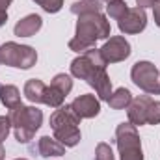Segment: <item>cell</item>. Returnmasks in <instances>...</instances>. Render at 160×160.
<instances>
[{
	"mask_svg": "<svg viewBox=\"0 0 160 160\" xmlns=\"http://www.w3.org/2000/svg\"><path fill=\"white\" fill-rule=\"evenodd\" d=\"M71 75L80 80H86L99 95L101 101H108L112 95V80L106 73V65L93 63L86 54H80L71 62Z\"/></svg>",
	"mask_w": 160,
	"mask_h": 160,
	"instance_id": "1",
	"label": "cell"
},
{
	"mask_svg": "<svg viewBox=\"0 0 160 160\" xmlns=\"http://www.w3.org/2000/svg\"><path fill=\"white\" fill-rule=\"evenodd\" d=\"M78 125H80V118L75 114L71 104L69 106L62 104L50 116V128L54 132V138L60 143H63L65 147H75L80 142L82 134H80Z\"/></svg>",
	"mask_w": 160,
	"mask_h": 160,
	"instance_id": "2",
	"label": "cell"
},
{
	"mask_svg": "<svg viewBox=\"0 0 160 160\" xmlns=\"http://www.w3.org/2000/svg\"><path fill=\"white\" fill-rule=\"evenodd\" d=\"M11 127L15 130V138L19 143H28L34 134L39 130L41 123H43V112L36 106H17L11 110L9 114Z\"/></svg>",
	"mask_w": 160,
	"mask_h": 160,
	"instance_id": "3",
	"label": "cell"
},
{
	"mask_svg": "<svg viewBox=\"0 0 160 160\" xmlns=\"http://www.w3.org/2000/svg\"><path fill=\"white\" fill-rule=\"evenodd\" d=\"M38 62L36 48L28 45H19L15 41H8L0 47V63L17 69H30Z\"/></svg>",
	"mask_w": 160,
	"mask_h": 160,
	"instance_id": "4",
	"label": "cell"
},
{
	"mask_svg": "<svg viewBox=\"0 0 160 160\" xmlns=\"http://www.w3.org/2000/svg\"><path fill=\"white\" fill-rule=\"evenodd\" d=\"M116 142H118L121 160H143L140 134H138L136 127L130 121L118 125V128H116Z\"/></svg>",
	"mask_w": 160,
	"mask_h": 160,
	"instance_id": "5",
	"label": "cell"
},
{
	"mask_svg": "<svg viewBox=\"0 0 160 160\" xmlns=\"http://www.w3.org/2000/svg\"><path fill=\"white\" fill-rule=\"evenodd\" d=\"M110 22L106 21V17L102 13H88V15H80L77 21V38L86 41H95L106 39L110 36Z\"/></svg>",
	"mask_w": 160,
	"mask_h": 160,
	"instance_id": "6",
	"label": "cell"
},
{
	"mask_svg": "<svg viewBox=\"0 0 160 160\" xmlns=\"http://www.w3.org/2000/svg\"><path fill=\"white\" fill-rule=\"evenodd\" d=\"M132 82L149 95H160V73L151 62H136L130 71Z\"/></svg>",
	"mask_w": 160,
	"mask_h": 160,
	"instance_id": "7",
	"label": "cell"
},
{
	"mask_svg": "<svg viewBox=\"0 0 160 160\" xmlns=\"http://www.w3.org/2000/svg\"><path fill=\"white\" fill-rule=\"evenodd\" d=\"M101 54L106 60V63H118L130 56V43L123 36H114L101 47Z\"/></svg>",
	"mask_w": 160,
	"mask_h": 160,
	"instance_id": "8",
	"label": "cell"
},
{
	"mask_svg": "<svg viewBox=\"0 0 160 160\" xmlns=\"http://www.w3.org/2000/svg\"><path fill=\"white\" fill-rule=\"evenodd\" d=\"M147 24V15L145 9L142 8H128L127 15L118 21V26L123 34H140Z\"/></svg>",
	"mask_w": 160,
	"mask_h": 160,
	"instance_id": "9",
	"label": "cell"
},
{
	"mask_svg": "<svg viewBox=\"0 0 160 160\" xmlns=\"http://www.w3.org/2000/svg\"><path fill=\"white\" fill-rule=\"evenodd\" d=\"M151 102H153V99L149 95H140L130 101V104L127 106V114H128V121L134 127L147 125V112H149Z\"/></svg>",
	"mask_w": 160,
	"mask_h": 160,
	"instance_id": "10",
	"label": "cell"
},
{
	"mask_svg": "<svg viewBox=\"0 0 160 160\" xmlns=\"http://www.w3.org/2000/svg\"><path fill=\"white\" fill-rule=\"evenodd\" d=\"M71 108L75 110V114L78 116L80 119H91V118L99 116V112H101V102H99V99H97L95 95L86 93V95L77 97V99L71 102Z\"/></svg>",
	"mask_w": 160,
	"mask_h": 160,
	"instance_id": "11",
	"label": "cell"
},
{
	"mask_svg": "<svg viewBox=\"0 0 160 160\" xmlns=\"http://www.w3.org/2000/svg\"><path fill=\"white\" fill-rule=\"evenodd\" d=\"M41 26H43V19H41L39 15L32 13V15H26L24 19H21L15 24L13 32L19 38H32V36H36L41 30Z\"/></svg>",
	"mask_w": 160,
	"mask_h": 160,
	"instance_id": "12",
	"label": "cell"
},
{
	"mask_svg": "<svg viewBox=\"0 0 160 160\" xmlns=\"http://www.w3.org/2000/svg\"><path fill=\"white\" fill-rule=\"evenodd\" d=\"M38 153L43 158H48V157H62L65 155V145L60 143L56 138H50V136H41L39 142H38Z\"/></svg>",
	"mask_w": 160,
	"mask_h": 160,
	"instance_id": "13",
	"label": "cell"
},
{
	"mask_svg": "<svg viewBox=\"0 0 160 160\" xmlns=\"http://www.w3.org/2000/svg\"><path fill=\"white\" fill-rule=\"evenodd\" d=\"M0 102H2L6 108H9V110L21 106L22 102H21V93H19L17 86H11V84H0Z\"/></svg>",
	"mask_w": 160,
	"mask_h": 160,
	"instance_id": "14",
	"label": "cell"
},
{
	"mask_svg": "<svg viewBox=\"0 0 160 160\" xmlns=\"http://www.w3.org/2000/svg\"><path fill=\"white\" fill-rule=\"evenodd\" d=\"M45 89H47V86L43 84V80H39V78H30L26 84H24V97H26L30 102H34V104L43 102Z\"/></svg>",
	"mask_w": 160,
	"mask_h": 160,
	"instance_id": "15",
	"label": "cell"
},
{
	"mask_svg": "<svg viewBox=\"0 0 160 160\" xmlns=\"http://www.w3.org/2000/svg\"><path fill=\"white\" fill-rule=\"evenodd\" d=\"M130 101H132V93H130L127 88H119V89L112 91V95H110V99H108V104H110V108H114V110H125V108L130 104Z\"/></svg>",
	"mask_w": 160,
	"mask_h": 160,
	"instance_id": "16",
	"label": "cell"
},
{
	"mask_svg": "<svg viewBox=\"0 0 160 160\" xmlns=\"http://www.w3.org/2000/svg\"><path fill=\"white\" fill-rule=\"evenodd\" d=\"M71 13L75 15H88V13H101V0H80L71 4Z\"/></svg>",
	"mask_w": 160,
	"mask_h": 160,
	"instance_id": "17",
	"label": "cell"
},
{
	"mask_svg": "<svg viewBox=\"0 0 160 160\" xmlns=\"http://www.w3.org/2000/svg\"><path fill=\"white\" fill-rule=\"evenodd\" d=\"M63 101H65V95L60 89H56L54 86H47L45 95H43V104H47L50 108H60L63 104Z\"/></svg>",
	"mask_w": 160,
	"mask_h": 160,
	"instance_id": "18",
	"label": "cell"
},
{
	"mask_svg": "<svg viewBox=\"0 0 160 160\" xmlns=\"http://www.w3.org/2000/svg\"><path fill=\"white\" fill-rule=\"evenodd\" d=\"M127 11H128V6H127L125 0H112V2H108V6H106V13H108L112 19H116V21H121V19L127 15Z\"/></svg>",
	"mask_w": 160,
	"mask_h": 160,
	"instance_id": "19",
	"label": "cell"
},
{
	"mask_svg": "<svg viewBox=\"0 0 160 160\" xmlns=\"http://www.w3.org/2000/svg\"><path fill=\"white\" fill-rule=\"evenodd\" d=\"M50 86H54L56 89H60L63 95H69V91L73 89V80H71L69 75H65V73H58V75L52 78Z\"/></svg>",
	"mask_w": 160,
	"mask_h": 160,
	"instance_id": "20",
	"label": "cell"
},
{
	"mask_svg": "<svg viewBox=\"0 0 160 160\" xmlns=\"http://www.w3.org/2000/svg\"><path fill=\"white\" fill-rule=\"evenodd\" d=\"M93 47H95V43L86 41V39H80V38H77V36L69 41V48L75 50V52H78V54H84L86 50H89V48H93Z\"/></svg>",
	"mask_w": 160,
	"mask_h": 160,
	"instance_id": "21",
	"label": "cell"
},
{
	"mask_svg": "<svg viewBox=\"0 0 160 160\" xmlns=\"http://www.w3.org/2000/svg\"><path fill=\"white\" fill-rule=\"evenodd\" d=\"M36 4H39L47 13H58L63 6V0H34Z\"/></svg>",
	"mask_w": 160,
	"mask_h": 160,
	"instance_id": "22",
	"label": "cell"
},
{
	"mask_svg": "<svg viewBox=\"0 0 160 160\" xmlns=\"http://www.w3.org/2000/svg\"><path fill=\"white\" fill-rule=\"evenodd\" d=\"M160 123V101H153L147 112V125H158Z\"/></svg>",
	"mask_w": 160,
	"mask_h": 160,
	"instance_id": "23",
	"label": "cell"
},
{
	"mask_svg": "<svg viewBox=\"0 0 160 160\" xmlns=\"http://www.w3.org/2000/svg\"><path fill=\"white\" fill-rule=\"evenodd\" d=\"M95 160H114L112 147L108 143H99L95 149Z\"/></svg>",
	"mask_w": 160,
	"mask_h": 160,
	"instance_id": "24",
	"label": "cell"
},
{
	"mask_svg": "<svg viewBox=\"0 0 160 160\" xmlns=\"http://www.w3.org/2000/svg\"><path fill=\"white\" fill-rule=\"evenodd\" d=\"M9 130H11V119H9V116H0V143L8 138Z\"/></svg>",
	"mask_w": 160,
	"mask_h": 160,
	"instance_id": "25",
	"label": "cell"
},
{
	"mask_svg": "<svg viewBox=\"0 0 160 160\" xmlns=\"http://www.w3.org/2000/svg\"><path fill=\"white\" fill-rule=\"evenodd\" d=\"M157 2H158V0H136L138 8H142V9H145V8H153Z\"/></svg>",
	"mask_w": 160,
	"mask_h": 160,
	"instance_id": "26",
	"label": "cell"
},
{
	"mask_svg": "<svg viewBox=\"0 0 160 160\" xmlns=\"http://www.w3.org/2000/svg\"><path fill=\"white\" fill-rule=\"evenodd\" d=\"M153 15H155V22H157V26L160 28V2H157L155 6H153Z\"/></svg>",
	"mask_w": 160,
	"mask_h": 160,
	"instance_id": "27",
	"label": "cell"
},
{
	"mask_svg": "<svg viewBox=\"0 0 160 160\" xmlns=\"http://www.w3.org/2000/svg\"><path fill=\"white\" fill-rule=\"evenodd\" d=\"M8 21V11L6 9H0V26H4Z\"/></svg>",
	"mask_w": 160,
	"mask_h": 160,
	"instance_id": "28",
	"label": "cell"
},
{
	"mask_svg": "<svg viewBox=\"0 0 160 160\" xmlns=\"http://www.w3.org/2000/svg\"><path fill=\"white\" fill-rule=\"evenodd\" d=\"M11 2H13V0H0V9H6V11H8V6H9Z\"/></svg>",
	"mask_w": 160,
	"mask_h": 160,
	"instance_id": "29",
	"label": "cell"
},
{
	"mask_svg": "<svg viewBox=\"0 0 160 160\" xmlns=\"http://www.w3.org/2000/svg\"><path fill=\"white\" fill-rule=\"evenodd\" d=\"M6 157V151H4V147H2V143H0V160H4Z\"/></svg>",
	"mask_w": 160,
	"mask_h": 160,
	"instance_id": "30",
	"label": "cell"
},
{
	"mask_svg": "<svg viewBox=\"0 0 160 160\" xmlns=\"http://www.w3.org/2000/svg\"><path fill=\"white\" fill-rule=\"evenodd\" d=\"M15 160H26V158H15Z\"/></svg>",
	"mask_w": 160,
	"mask_h": 160,
	"instance_id": "31",
	"label": "cell"
},
{
	"mask_svg": "<svg viewBox=\"0 0 160 160\" xmlns=\"http://www.w3.org/2000/svg\"><path fill=\"white\" fill-rule=\"evenodd\" d=\"M104 2H112V0H104Z\"/></svg>",
	"mask_w": 160,
	"mask_h": 160,
	"instance_id": "32",
	"label": "cell"
},
{
	"mask_svg": "<svg viewBox=\"0 0 160 160\" xmlns=\"http://www.w3.org/2000/svg\"><path fill=\"white\" fill-rule=\"evenodd\" d=\"M158 2H160V0H158Z\"/></svg>",
	"mask_w": 160,
	"mask_h": 160,
	"instance_id": "33",
	"label": "cell"
}]
</instances>
